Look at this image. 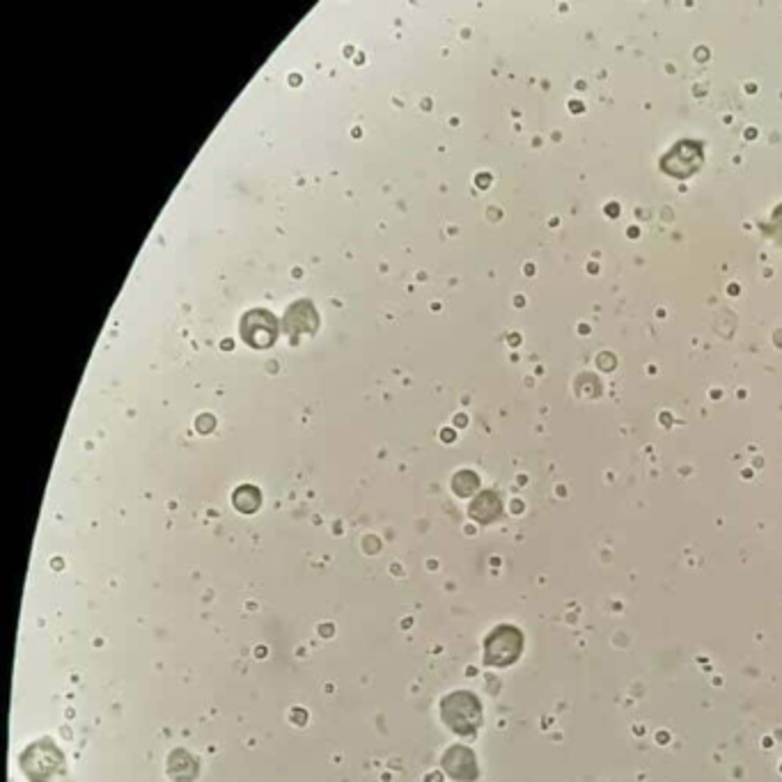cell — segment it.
Returning a JSON list of instances; mask_svg holds the SVG:
<instances>
[{
  "label": "cell",
  "instance_id": "obj_1",
  "mask_svg": "<svg viewBox=\"0 0 782 782\" xmlns=\"http://www.w3.org/2000/svg\"><path fill=\"white\" fill-rule=\"evenodd\" d=\"M440 716H443L445 725L455 734L468 737V734L478 732L479 723H482V710L473 693H450L440 702Z\"/></svg>",
  "mask_w": 782,
  "mask_h": 782
},
{
  "label": "cell",
  "instance_id": "obj_2",
  "mask_svg": "<svg viewBox=\"0 0 782 782\" xmlns=\"http://www.w3.org/2000/svg\"><path fill=\"white\" fill-rule=\"evenodd\" d=\"M521 647H524V638L514 626H498L484 642V663L505 668L518 659Z\"/></svg>",
  "mask_w": 782,
  "mask_h": 782
},
{
  "label": "cell",
  "instance_id": "obj_3",
  "mask_svg": "<svg viewBox=\"0 0 782 782\" xmlns=\"http://www.w3.org/2000/svg\"><path fill=\"white\" fill-rule=\"evenodd\" d=\"M443 768L445 773L455 780L461 782H473L478 777V764H475L473 753L464 746H452L443 758Z\"/></svg>",
  "mask_w": 782,
  "mask_h": 782
},
{
  "label": "cell",
  "instance_id": "obj_4",
  "mask_svg": "<svg viewBox=\"0 0 782 782\" xmlns=\"http://www.w3.org/2000/svg\"><path fill=\"white\" fill-rule=\"evenodd\" d=\"M498 514H500V503L494 494H482L478 500H475L473 507H470V517H473L475 521H479V524H489V521H494Z\"/></svg>",
  "mask_w": 782,
  "mask_h": 782
},
{
  "label": "cell",
  "instance_id": "obj_5",
  "mask_svg": "<svg viewBox=\"0 0 782 782\" xmlns=\"http://www.w3.org/2000/svg\"><path fill=\"white\" fill-rule=\"evenodd\" d=\"M235 505L241 512H255L259 507V491L253 487H241L235 494Z\"/></svg>",
  "mask_w": 782,
  "mask_h": 782
},
{
  "label": "cell",
  "instance_id": "obj_6",
  "mask_svg": "<svg viewBox=\"0 0 782 782\" xmlns=\"http://www.w3.org/2000/svg\"><path fill=\"white\" fill-rule=\"evenodd\" d=\"M470 478V473H461V475H457L455 478V491L459 496H468L470 491L475 489V487H478V479H470V482H466V479Z\"/></svg>",
  "mask_w": 782,
  "mask_h": 782
}]
</instances>
